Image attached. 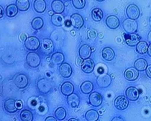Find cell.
Wrapping results in <instances>:
<instances>
[{
	"instance_id": "24",
	"label": "cell",
	"mask_w": 151,
	"mask_h": 121,
	"mask_svg": "<svg viewBox=\"0 0 151 121\" xmlns=\"http://www.w3.org/2000/svg\"><path fill=\"white\" fill-rule=\"evenodd\" d=\"M102 57L106 61H111L114 58V50L109 47H106L102 50Z\"/></svg>"
},
{
	"instance_id": "5",
	"label": "cell",
	"mask_w": 151,
	"mask_h": 121,
	"mask_svg": "<svg viewBox=\"0 0 151 121\" xmlns=\"http://www.w3.org/2000/svg\"><path fill=\"white\" fill-rule=\"evenodd\" d=\"M25 46L29 51H36L40 47V40L36 37H29L25 40Z\"/></svg>"
},
{
	"instance_id": "15",
	"label": "cell",
	"mask_w": 151,
	"mask_h": 121,
	"mask_svg": "<svg viewBox=\"0 0 151 121\" xmlns=\"http://www.w3.org/2000/svg\"><path fill=\"white\" fill-rule=\"evenodd\" d=\"M81 69H82V71L86 74L91 73L94 69V62L90 58L84 59L82 65H81Z\"/></svg>"
},
{
	"instance_id": "16",
	"label": "cell",
	"mask_w": 151,
	"mask_h": 121,
	"mask_svg": "<svg viewBox=\"0 0 151 121\" xmlns=\"http://www.w3.org/2000/svg\"><path fill=\"white\" fill-rule=\"evenodd\" d=\"M106 24L110 29H117L120 26V20L116 16L110 15L106 19Z\"/></svg>"
},
{
	"instance_id": "12",
	"label": "cell",
	"mask_w": 151,
	"mask_h": 121,
	"mask_svg": "<svg viewBox=\"0 0 151 121\" xmlns=\"http://www.w3.org/2000/svg\"><path fill=\"white\" fill-rule=\"evenodd\" d=\"M138 71L135 67L129 68L124 71V77L129 81H135L138 77Z\"/></svg>"
},
{
	"instance_id": "43",
	"label": "cell",
	"mask_w": 151,
	"mask_h": 121,
	"mask_svg": "<svg viewBox=\"0 0 151 121\" xmlns=\"http://www.w3.org/2000/svg\"><path fill=\"white\" fill-rule=\"evenodd\" d=\"M147 39H148V41L150 42H151V30L149 32V34H148Z\"/></svg>"
},
{
	"instance_id": "45",
	"label": "cell",
	"mask_w": 151,
	"mask_h": 121,
	"mask_svg": "<svg viewBox=\"0 0 151 121\" xmlns=\"http://www.w3.org/2000/svg\"><path fill=\"white\" fill-rule=\"evenodd\" d=\"M73 120H76V121H77V120H79L76 119V118H71V119L69 120V121H73Z\"/></svg>"
},
{
	"instance_id": "20",
	"label": "cell",
	"mask_w": 151,
	"mask_h": 121,
	"mask_svg": "<svg viewBox=\"0 0 151 121\" xmlns=\"http://www.w3.org/2000/svg\"><path fill=\"white\" fill-rule=\"evenodd\" d=\"M74 86L70 82H64L61 86V91L64 96H69L73 93Z\"/></svg>"
},
{
	"instance_id": "35",
	"label": "cell",
	"mask_w": 151,
	"mask_h": 121,
	"mask_svg": "<svg viewBox=\"0 0 151 121\" xmlns=\"http://www.w3.org/2000/svg\"><path fill=\"white\" fill-rule=\"evenodd\" d=\"M20 120L23 121H32L33 120V115L29 110H23L20 112Z\"/></svg>"
},
{
	"instance_id": "8",
	"label": "cell",
	"mask_w": 151,
	"mask_h": 121,
	"mask_svg": "<svg viewBox=\"0 0 151 121\" xmlns=\"http://www.w3.org/2000/svg\"><path fill=\"white\" fill-rule=\"evenodd\" d=\"M4 108H5L7 112L11 114L15 113L19 109L17 101L12 98L7 99L5 101V103H4Z\"/></svg>"
},
{
	"instance_id": "11",
	"label": "cell",
	"mask_w": 151,
	"mask_h": 121,
	"mask_svg": "<svg viewBox=\"0 0 151 121\" xmlns=\"http://www.w3.org/2000/svg\"><path fill=\"white\" fill-rule=\"evenodd\" d=\"M73 69L71 65L67 62H63L59 67V73L64 78H69L72 74Z\"/></svg>"
},
{
	"instance_id": "18",
	"label": "cell",
	"mask_w": 151,
	"mask_h": 121,
	"mask_svg": "<svg viewBox=\"0 0 151 121\" xmlns=\"http://www.w3.org/2000/svg\"><path fill=\"white\" fill-rule=\"evenodd\" d=\"M79 54L82 59H85L90 58L91 55V48L88 45H82V46L79 48Z\"/></svg>"
},
{
	"instance_id": "31",
	"label": "cell",
	"mask_w": 151,
	"mask_h": 121,
	"mask_svg": "<svg viewBox=\"0 0 151 121\" xmlns=\"http://www.w3.org/2000/svg\"><path fill=\"white\" fill-rule=\"evenodd\" d=\"M85 119L88 121H96L99 119V114L94 109L88 110L85 114Z\"/></svg>"
},
{
	"instance_id": "44",
	"label": "cell",
	"mask_w": 151,
	"mask_h": 121,
	"mask_svg": "<svg viewBox=\"0 0 151 121\" xmlns=\"http://www.w3.org/2000/svg\"><path fill=\"white\" fill-rule=\"evenodd\" d=\"M113 121H115V120H120V121H123L124 120L121 119V118H117V117H115V118H113L112 119Z\"/></svg>"
},
{
	"instance_id": "39",
	"label": "cell",
	"mask_w": 151,
	"mask_h": 121,
	"mask_svg": "<svg viewBox=\"0 0 151 121\" xmlns=\"http://www.w3.org/2000/svg\"><path fill=\"white\" fill-rule=\"evenodd\" d=\"M146 74L147 75L148 77L151 78V65H147V68L146 69Z\"/></svg>"
},
{
	"instance_id": "14",
	"label": "cell",
	"mask_w": 151,
	"mask_h": 121,
	"mask_svg": "<svg viewBox=\"0 0 151 121\" xmlns=\"http://www.w3.org/2000/svg\"><path fill=\"white\" fill-rule=\"evenodd\" d=\"M89 102L93 106H100L103 103V97L98 92H91L89 96Z\"/></svg>"
},
{
	"instance_id": "33",
	"label": "cell",
	"mask_w": 151,
	"mask_h": 121,
	"mask_svg": "<svg viewBox=\"0 0 151 121\" xmlns=\"http://www.w3.org/2000/svg\"><path fill=\"white\" fill-rule=\"evenodd\" d=\"M148 47L149 45L147 42L145 41H140L136 45V51L139 54H145L147 53Z\"/></svg>"
},
{
	"instance_id": "41",
	"label": "cell",
	"mask_w": 151,
	"mask_h": 121,
	"mask_svg": "<svg viewBox=\"0 0 151 121\" xmlns=\"http://www.w3.org/2000/svg\"><path fill=\"white\" fill-rule=\"evenodd\" d=\"M147 54L150 57H151V44L150 45H149V47H148Z\"/></svg>"
},
{
	"instance_id": "3",
	"label": "cell",
	"mask_w": 151,
	"mask_h": 121,
	"mask_svg": "<svg viewBox=\"0 0 151 121\" xmlns=\"http://www.w3.org/2000/svg\"><path fill=\"white\" fill-rule=\"evenodd\" d=\"M123 28L128 34H135L138 30V23L135 19L129 18L123 22Z\"/></svg>"
},
{
	"instance_id": "22",
	"label": "cell",
	"mask_w": 151,
	"mask_h": 121,
	"mask_svg": "<svg viewBox=\"0 0 151 121\" xmlns=\"http://www.w3.org/2000/svg\"><path fill=\"white\" fill-rule=\"evenodd\" d=\"M33 8L37 13H42L46 11L47 4L44 0H35L33 3Z\"/></svg>"
},
{
	"instance_id": "19",
	"label": "cell",
	"mask_w": 151,
	"mask_h": 121,
	"mask_svg": "<svg viewBox=\"0 0 151 121\" xmlns=\"http://www.w3.org/2000/svg\"><path fill=\"white\" fill-rule=\"evenodd\" d=\"M126 43L131 47L136 46L137 44L140 42V37L138 34H130L126 36Z\"/></svg>"
},
{
	"instance_id": "25",
	"label": "cell",
	"mask_w": 151,
	"mask_h": 121,
	"mask_svg": "<svg viewBox=\"0 0 151 121\" xmlns=\"http://www.w3.org/2000/svg\"><path fill=\"white\" fill-rule=\"evenodd\" d=\"M51 22L52 25L56 27H60L64 23V18L61 13H54L51 16Z\"/></svg>"
},
{
	"instance_id": "9",
	"label": "cell",
	"mask_w": 151,
	"mask_h": 121,
	"mask_svg": "<svg viewBox=\"0 0 151 121\" xmlns=\"http://www.w3.org/2000/svg\"><path fill=\"white\" fill-rule=\"evenodd\" d=\"M40 47H41L42 51L47 55L52 54L54 51V44H53L52 41L50 39L45 38L42 40Z\"/></svg>"
},
{
	"instance_id": "17",
	"label": "cell",
	"mask_w": 151,
	"mask_h": 121,
	"mask_svg": "<svg viewBox=\"0 0 151 121\" xmlns=\"http://www.w3.org/2000/svg\"><path fill=\"white\" fill-rule=\"evenodd\" d=\"M126 96L130 101H136L139 97V92L136 88L130 86L126 90Z\"/></svg>"
},
{
	"instance_id": "29",
	"label": "cell",
	"mask_w": 151,
	"mask_h": 121,
	"mask_svg": "<svg viewBox=\"0 0 151 121\" xmlns=\"http://www.w3.org/2000/svg\"><path fill=\"white\" fill-rule=\"evenodd\" d=\"M134 66L139 71H146L147 68V62L142 58L138 59L137 60H135Z\"/></svg>"
},
{
	"instance_id": "10",
	"label": "cell",
	"mask_w": 151,
	"mask_h": 121,
	"mask_svg": "<svg viewBox=\"0 0 151 121\" xmlns=\"http://www.w3.org/2000/svg\"><path fill=\"white\" fill-rule=\"evenodd\" d=\"M127 15L129 19L136 20L140 16V10L138 7L134 4L129 5L127 8Z\"/></svg>"
},
{
	"instance_id": "21",
	"label": "cell",
	"mask_w": 151,
	"mask_h": 121,
	"mask_svg": "<svg viewBox=\"0 0 151 121\" xmlns=\"http://www.w3.org/2000/svg\"><path fill=\"white\" fill-rule=\"evenodd\" d=\"M51 8L55 13H61L64 11V5L61 0H54L52 2Z\"/></svg>"
},
{
	"instance_id": "1",
	"label": "cell",
	"mask_w": 151,
	"mask_h": 121,
	"mask_svg": "<svg viewBox=\"0 0 151 121\" xmlns=\"http://www.w3.org/2000/svg\"><path fill=\"white\" fill-rule=\"evenodd\" d=\"M29 83V78L23 74H17L14 77V83L19 89H24L28 86Z\"/></svg>"
},
{
	"instance_id": "32",
	"label": "cell",
	"mask_w": 151,
	"mask_h": 121,
	"mask_svg": "<svg viewBox=\"0 0 151 121\" xmlns=\"http://www.w3.org/2000/svg\"><path fill=\"white\" fill-rule=\"evenodd\" d=\"M16 5L19 11H26L30 7V2L29 0H17Z\"/></svg>"
},
{
	"instance_id": "42",
	"label": "cell",
	"mask_w": 151,
	"mask_h": 121,
	"mask_svg": "<svg viewBox=\"0 0 151 121\" xmlns=\"http://www.w3.org/2000/svg\"><path fill=\"white\" fill-rule=\"evenodd\" d=\"M0 9H1V15H0V17L2 18L3 17V15H4V10L2 6H0Z\"/></svg>"
},
{
	"instance_id": "2",
	"label": "cell",
	"mask_w": 151,
	"mask_h": 121,
	"mask_svg": "<svg viewBox=\"0 0 151 121\" xmlns=\"http://www.w3.org/2000/svg\"><path fill=\"white\" fill-rule=\"evenodd\" d=\"M37 87L38 91L44 94H48V93L50 92L51 90L52 89V83H50V81H49V80L46 78L40 79V80L37 81Z\"/></svg>"
},
{
	"instance_id": "38",
	"label": "cell",
	"mask_w": 151,
	"mask_h": 121,
	"mask_svg": "<svg viewBox=\"0 0 151 121\" xmlns=\"http://www.w3.org/2000/svg\"><path fill=\"white\" fill-rule=\"evenodd\" d=\"M97 37V33L94 29H90L88 31V38L91 40H94Z\"/></svg>"
},
{
	"instance_id": "47",
	"label": "cell",
	"mask_w": 151,
	"mask_h": 121,
	"mask_svg": "<svg viewBox=\"0 0 151 121\" xmlns=\"http://www.w3.org/2000/svg\"><path fill=\"white\" fill-rule=\"evenodd\" d=\"M64 1H70V0H64Z\"/></svg>"
},
{
	"instance_id": "30",
	"label": "cell",
	"mask_w": 151,
	"mask_h": 121,
	"mask_svg": "<svg viewBox=\"0 0 151 121\" xmlns=\"http://www.w3.org/2000/svg\"><path fill=\"white\" fill-rule=\"evenodd\" d=\"M92 19L95 22H100L103 18V12L100 8H93L91 12Z\"/></svg>"
},
{
	"instance_id": "23",
	"label": "cell",
	"mask_w": 151,
	"mask_h": 121,
	"mask_svg": "<svg viewBox=\"0 0 151 121\" xmlns=\"http://www.w3.org/2000/svg\"><path fill=\"white\" fill-rule=\"evenodd\" d=\"M67 102L68 104L72 108H76L78 107V105H79V103H80V99H79V96L76 94H71L70 95L68 96V98H67Z\"/></svg>"
},
{
	"instance_id": "40",
	"label": "cell",
	"mask_w": 151,
	"mask_h": 121,
	"mask_svg": "<svg viewBox=\"0 0 151 121\" xmlns=\"http://www.w3.org/2000/svg\"><path fill=\"white\" fill-rule=\"evenodd\" d=\"M57 120H58L57 118L53 117L52 116H50L47 118H46V121H56Z\"/></svg>"
},
{
	"instance_id": "27",
	"label": "cell",
	"mask_w": 151,
	"mask_h": 121,
	"mask_svg": "<svg viewBox=\"0 0 151 121\" xmlns=\"http://www.w3.org/2000/svg\"><path fill=\"white\" fill-rule=\"evenodd\" d=\"M93 89V85L90 81H85L81 84L80 90L83 94H88L92 92Z\"/></svg>"
},
{
	"instance_id": "37",
	"label": "cell",
	"mask_w": 151,
	"mask_h": 121,
	"mask_svg": "<svg viewBox=\"0 0 151 121\" xmlns=\"http://www.w3.org/2000/svg\"><path fill=\"white\" fill-rule=\"evenodd\" d=\"M73 5L76 9L81 10L84 8L86 4V1L85 0H72Z\"/></svg>"
},
{
	"instance_id": "34",
	"label": "cell",
	"mask_w": 151,
	"mask_h": 121,
	"mask_svg": "<svg viewBox=\"0 0 151 121\" xmlns=\"http://www.w3.org/2000/svg\"><path fill=\"white\" fill-rule=\"evenodd\" d=\"M44 26V20L41 17H35L32 21V27L35 30H40Z\"/></svg>"
},
{
	"instance_id": "36",
	"label": "cell",
	"mask_w": 151,
	"mask_h": 121,
	"mask_svg": "<svg viewBox=\"0 0 151 121\" xmlns=\"http://www.w3.org/2000/svg\"><path fill=\"white\" fill-rule=\"evenodd\" d=\"M67 115L66 110L64 109L62 107H59V108H57L55 112V116L58 120H63L65 119Z\"/></svg>"
},
{
	"instance_id": "4",
	"label": "cell",
	"mask_w": 151,
	"mask_h": 121,
	"mask_svg": "<svg viewBox=\"0 0 151 121\" xmlns=\"http://www.w3.org/2000/svg\"><path fill=\"white\" fill-rule=\"evenodd\" d=\"M26 62L31 68H37L40 64V58L35 52H29L26 55Z\"/></svg>"
},
{
	"instance_id": "26",
	"label": "cell",
	"mask_w": 151,
	"mask_h": 121,
	"mask_svg": "<svg viewBox=\"0 0 151 121\" xmlns=\"http://www.w3.org/2000/svg\"><path fill=\"white\" fill-rule=\"evenodd\" d=\"M18 11H19V9H18L17 5L11 4V5L7 6L6 10H5V14H6L8 17L13 18L16 16V15L17 14Z\"/></svg>"
},
{
	"instance_id": "46",
	"label": "cell",
	"mask_w": 151,
	"mask_h": 121,
	"mask_svg": "<svg viewBox=\"0 0 151 121\" xmlns=\"http://www.w3.org/2000/svg\"><path fill=\"white\" fill-rule=\"evenodd\" d=\"M96 1H97V2H103L105 0H96Z\"/></svg>"
},
{
	"instance_id": "28",
	"label": "cell",
	"mask_w": 151,
	"mask_h": 121,
	"mask_svg": "<svg viewBox=\"0 0 151 121\" xmlns=\"http://www.w3.org/2000/svg\"><path fill=\"white\" fill-rule=\"evenodd\" d=\"M64 61V54L61 52H56L52 55L51 62L55 65H60L62 64Z\"/></svg>"
},
{
	"instance_id": "7",
	"label": "cell",
	"mask_w": 151,
	"mask_h": 121,
	"mask_svg": "<svg viewBox=\"0 0 151 121\" xmlns=\"http://www.w3.org/2000/svg\"><path fill=\"white\" fill-rule=\"evenodd\" d=\"M129 99L125 96H119L114 100V106L117 110L122 111L126 109L129 105Z\"/></svg>"
},
{
	"instance_id": "6",
	"label": "cell",
	"mask_w": 151,
	"mask_h": 121,
	"mask_svg": "<svg viewBox=\"0 0 151 121\" xmlns=\"http://www.w3.org/2000/svg\"><path fill=\"white\" fill-rule=\"evenodd\" d=\"M111 77L109 74L99 75L96 78V84L101 88H107L111 85Z\"/></svg>"
},
{
	"instance_id": "13",
	"label": "cell",
	"mask_w": 151,
	"mask_h": 121,
	"mask_svg": "<svg viewBox=\"0 0 151 121\" xmlns=\"http://www.w3.org/2000/svg\"><path fill=\"white\" fill-rule=\"evenodd\" d=\"M70 23L74 28L80 29L84 25V19L79 13H73L70 16Z\"/></svg>"
}]
</instances>
